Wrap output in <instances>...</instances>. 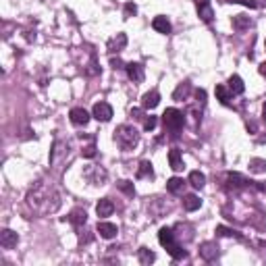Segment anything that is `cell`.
<instances>
[{"label": "cell", "mask_w": 266, "mask_h": 266, "mask_svg": "<svg viewBox=\"0 0 266 266\" xmlns=\"http://www.w3.org/2000/svg\"><path fill=\"white\" fill-rule=\"evenodd\" d=\"M196 6H198L200 19H202L204 23H212L214 11H212V6H210V0H196Z\"/></svg>", "instance_id": "ba28073f"}, {"label": "cell", "mask_w": 266, "mask_h": 266, "mask_svg": "<svg viewBox=\"0 0 266 266\" xmlns=\"http://www.w3.org/2000/svg\"><path fill=\"white\" fill-rule=\"evenodd\" d=\"M81 154H83V158H94V156H96V146H94V144L86 146V148L81 150Z\"/></svg>", "instance_id": "1f68e13d"}, {"label": "cell", "mask_w": 266, "mask_h": 266, "mask_svg": "<svg viewBox=\"0 0 266 266\" xmlns=\"http://www.w3.org/2000/svg\"><path fill=\"white\" fill-rule=\"evenodd\" d=\"M135 177H137V179H146V177L152 179V177H154L152 162H150V160H141V162H139V169H137V173H135Z\"/></svg>", "instance_id": "ffe728a7"}, {"label": "cell", "mask_w": 266, "mask_h": 266, "mask_svg": "<svg viewBox=\"0 0 266 266\" xmlns=\"http://www.w3.org/2000/svg\"><path fill=\"white\" fill-rule=\"evenodd\" d=\"M69 222H71L77 231H81L83 227H86V222H88V214H86V210H81V208H75V210L69 214Z\"/></svg>", "instance_id": "4fadbf2b"}, {"label": "cell", "mask_w": 266, "mask_h": 266, "mask_svg": "<svg viewBox=\"0 0 266 266\" xmlns=\"http://www.w3.org/2000/svg\"><path fill=\"white\" fill-rule=\"evenodd\" d=\"M169 162H171V169L177 171V173L185 169V164H183V158H181V152H179L177 148H173L171 152H169Z\"/></svg>", "instance_id": "2e32d148"}, {"label": "cell", "mask_w": 266, "mask_h": 266, "mask_svg": "<svg viewBox=\"0 0 266 266\" xmlns=\"http://www.w3.org/2000/svg\"><path fill=\"white\" fill-rule=\"evenodd\" d=\"M183 187H185V183H183V179H179V177H173V179H169V183H166V189H169L171 194H181Z\"/></svg>", "instance_id": "4316f807"}, {"label": "cell", "mask_w": 266, "mask_h": 266, "mask_svg": "<svg viewBox=\"0 0 266 266\" xmlns=\"http://www.w3.org/2000/svg\"><path fill=\"white\" fill-rule=\"evenodd\" d=\"M119 189H123L127 196H135V187L131 181H119Z\"/></svg>", "instance_id": "f1b7e54d"}, {"label": "cell", "mask_w": 266, "mask_h": 266, "mask_svg": "<svg viewBox=\"0 0 266 266\" xmlns=\"http://www.w3.org/2000/svg\"><path fill=\"white\" fill-rule=\"evenodd\" d=\"M125 46H127V36H125V33H116V38L108 42V50H111V52H121Z\"/></svg>", "instance_id": "e0dca14e"}, {"label": "cell", "mask_w": 266, "mask_h": 266, "mask_svg": "<svg viewBox=\"0 0 266 266\" xmlns=\"http://www.w3.org/2000/svg\"><path fill=\"white\" fill-rule=\"evenodd\" d=\"M258 6H266V0H260V2H258Z\"/></svg>", "instance_id": "74e56055"}, {"label": "cell", "mask_w": 266, "mask_h": 266, "mask_svg": "<svg viewBox=\"0 0 266 266\" xmlns=\"http://www.w3.org/2000/svg\"><path fill=\"white\" fill-rule=\"evenodd\" d=\"M189 183H191V187L202 189V187L206 185V177H204V173H200V171H191V173H189Z\"/></svg>", "instance_id": "cb8c5ba5"}, {"label": "cell", "mask_w": 266, "mask_h": 266, "mask_svg": "<svg viewBox=\"0 0 266 266\" xmlns=\"http://www.w3.org/2000/svg\"><path fill=\"white\" fill-rule=\"evenodd\" d=\"M216 235H221V237H241L237 231H233V229H227V227H216Z\"/></svg>", "instance_id": "f546056e"}, {"label": "cell", "mask_w": 266, "mask_h": 266, "mask_svg": "<svg viewBox=\"0 0 266 266\" xmlns=\"http://www.w3.org/2000/svg\"><path fill=\"white\" fill-rule=\"evenodd\" d=\"M162 123L169 131L177 133V131L183 129V125H185V114H183L181 111H177V108H166L164 114H162Z\"/></svg>", "instance_id": "277c9868"}, {"label": "cell", "mask_w": 266, "mask_h": 266, "mask_svg": "<svg viewBox=\"0 0 266 266\" xmlns=\"http://www.w3.org/2000/svg\"><path fill=\"white\" fill-rule=\"evenodd\" d=\"M111 65H112V69H123V61H121V58H111Z\"/></svg>", "instance_id": "d590c367"}, {"label": "cell", "mask_w": 266, "mask_h": 266, "mask_svg": "<svg viewBox=\"0 0 266 266\" xmlns=\"http://www.w3.org/2000/svg\"><path fill=\"white\" fill-rule=\"evenodd\" d=\"M158 104H160V94H158V89H150L141 96V106H144L146 111H152V108H156Z\"/></svg>", "instance_id": "7c38bea8"}, {"label": "cell", "mask_w": 266, "mask_h": 266, "mask_svg": "<svg viewBox=\"0 0 266 266\" xmlns=\"http://www.w3.org/2000/svg\"><path fill=\"white\" fill-rule=\"evenodd\" d=\"M196 98H198V104H200V106L206 104V91H204V89H198V91H196Z\"/></svg>", "instance_id": "e575fe53"}, {"label": "cell", "mask_w": 266, "mask_h": 266, "mask_svg": "<svg viewBox=\"0 0 266 266\" xmlns=\"http://www.w3.org/2000/svg\"><path fill=\"white\" fill-rule=\"evenodd\" d=\"M152 27H154L158 33H171V21L166 19V17L158 15V17H154V21H152Z\"/></svg>", "instance_id": "ac0fdd59"}, {"label": "cell", "mask_w": 266, "mask_h": 266, "mask_svg": "<svg viewBox=\"0 0 266 266\" xmlns=\"http://www.w3.org/2000/svg\"><path fill=\"white\" fill-rule=\"evenodd\" d=\"M158 241H160L162 247H166V252H169L175 260L187 258V252L181 247V244L177 241V235H175V231L171 227H162L160 231H158Z\"/></svg>", "instance_id": "7a4b0ae2"}, {"label": "cell", "mask_w": 266, "mask_h": 266, "mask_svg": "<svg viewBox=\"0 0 266 266\" xmlns=\"http://www.w3.org/2000/svg\"><path fill=\"white\" fill-rule=\"evenodd\" d=\"M19 241V235L13 231V229H2L0 231V247L2 249H13Z\"/></svg>", "instance_id": "9c48e42d"}, {"label": "cell", "mask_w": 266, "mask_h": 266, "mask_svg": "<svg viewBox=\"0 0 266 266\" xmlns=\"http://www.w3.org/2000/svg\"><path fill=\"white\" fill-rule=\"evenodd\" d=\"M229 89H231V94H233V96L244 94V89H245L244 79H241L239 75H231V77H229Z\"/></svg>", "instance_id": "d6986e66"}, {"label": "cell", "mask_w": 266, "mask_h": 266, "mask_svg": "<svg viewBox=\"0 0 266 266\" xmlns=\"http://www.w3.org/2000/svg\"><path fill=\"white\" fill-rule=\"evenodd\" d=\"M83 177H86V181L89 183V185H104V183L108 181V173L104 166H98V164H89L86 171H83Z\"/></svg>", "instance_id": "5b68a950"}, {"label": "cell", "mask_w": 266, "mask_h": 266, "mask_svg": "<svg viewBox=\"0 0 266 266\" xmlns=\"http://www.w3.org/2000/svg\"><path fill=\"white\" fill-rule=\"evenodd\" d=\"M137 258H139L141 264H152V262L156 260V254L150 252L148 247H139V249H137Z\"/></svg>", "instance_id": "d4e9b609"}, {"label": "cell", "mask_w": 266, "mask_h": 266, "mask_svg": "<svg viewBox=\"0 0 266 266\" xmlns=\"http://www.w3.org/2000/svg\"><path fill=\"white\" fill-rule=\"evenodd\" d=\"M69 119L73 125H77V127H86V125L89 123V112L86 111V108H73V111L69 112Z\"/></svg>", "instance_id": "8fae6325"}, {"label": "cell", "mask_w": 266, "mask_h": 266, "mask_svg": "<svg viewBox=\"0 0 266 266\" xmlns=\"http://www.w3.org/2000/svg\"><path fill=\"white\" fill-rule=\"evenodd\" d=\"M112 212H114V204H112L111 198H102L96 204V214L100 216V219H106V216H111Z\"/></svg>", "instance_id": "5bb4252c"}, {"label": "cell", "mask_w": 266, "mask_h": 266, "mask_svg": "<svg viewBox=\"0 0 266 266\" xmlns=\"http://www.w3.org/2000/svg\"><path fill=\"white\" fill-rule=\"evenodd\" d=\"M156 116H152V114H150V116H146V119H144V129L146 131H152L154 127H156Z\"/></svg>", "instance_id": "4dcf8cb0"}, {"label": "cell", "mask_w": 266, "mask_h": 266, "mask_svg": "<svg viewBox=\"0 0 266 266\" xmlns=\"http://www.w3.org/2000/svg\"><path fill=\"white\" fill-rule=\"evenodd\" d=\"M91 116L100 123H108L112 119V108L108 102H96L94 108H91Z\"/></svg>", "instance_id": "8992f818"}, {"label": "cell", "mask_w": 266, "mask_h": 266, "mask_svg": "<svg viewBox=\"0 0 266 266\" xmlns=\"http://www.w3.org/2000/svg\"><path fill=\"white\" fill-rule=\"evenodd\" d=\"M96 231L100 233V237H102V239H112V237H116V233H119V229H116V224L106 222V221L98 222V229H96Z\"/></svg>", "instance_id": "9a60e30c"}, {"label": "cell", "mask_w": 266, "mask_h": 266, "mask_svg": "<svg viewBox=\"0 0 266 266\" xmlns=\"http://www.w3.org/2000/svg\"><path fill=\"white\" fill-rule=\"evenodd\" d=\"M200 206H202V200H200L198 196L189 194V196H185V198H183V208H185L187 212H196Z\"/></svg>", "instance_id": "44dd1931"}, {"label": "cell", "mask_w": 266, "mask_h": 266, "mask_svg": "<svg viewBox=\"0 0 266 266\" xmlns=\"http://www.w3.org/2000/svg\"><path fill=\"white\" fill-rule=\"evenodd\" d=\"M200 256H202L206 262H214L216 258L221 256L219 244H216V241H204V244L200 245Z\"/></svg>", "instance_id": "52a82bcc"}, {"label": "cell", "mask_w": 266, "mask_h": 266, "mask_svg": "<svg viewBox=\"0 0 266 266\" xmlns=\"http://www.w3.org/2000/svg\"><path fill=\"white\" fill-rule=\"evenodd\" d=\"M125 71H127V77L133 83H141L144 81V65L141 63H129L125 65Z\"/></svg>", "instance_id": "30bf717a"}, {"label": "cell", "mask_w": 266, "mask_h": 266, "mask_svg": "<svg viewBox=\"0 0 266 266\" xmlns=\"http://www.w3.org/2000/svg\"><path fill=\"white\" fill-rule=\"evenodd\" d=\"M231 2L245 4V6H249V8H258V2H256V0H231Z\"/></svg>", "instance_id": "836d02e7"}, {"label": "cell", "mask_w": 266, "mask_h": 266, "mask_svg": "<svg viewBox=\"0 0 266 266\" xmlns=\"http://www.w3.org/2000/svg\"><path fill=\"white\" fill-rule=\"evenodd\" d=\"M189 91H191V83H189V81H183L181 86L173 91V98L177 100V102H183V100H187Z\"/></svg>", "instance_id": "7402d4cb"}, {"label": "cell", "mask_w": 266, "mask_h": 266, "mask_svg": "<svg viewBox=\"0 0 266 266\" xmlns=\"http://www.w3.org/2000/svg\"><path fill=\"white\" fill-rule=\"evenodd\" d=\"M233 27H235L237 31L249 29V27H252V19L245 17V15H237V17H233Z\"/></svg>", "instance_id": "603a6c76"}, {"label": "cell", "mask_w": 266, "mask_h": 266, "mask_svg": "<svg viewBox=\"0 0 266 266\" xmlns=\"http://www.w3.org/2000/svg\"><path fill=\"white\" fill-rule=\"evenodd\" d=\"M114 141L123 152H129L139 144V131L133 125H119L114 129Z\"/></svg>", "instance_id": "3957f363"}, {"label": "cell", "mask_w": 266, "mask_h": 266, "mask_svg": "<svg viewBox=\"0 0 266 266\" xmlns=\"http://www.w3.org/2000/svg\"><path fill=\"white\" fill-rule=\"evenodd\" d=\"M249 169H252V173H264L266 171V160H262V158H254V160L249 162Z\"/></svg>", "instance_id": "83f0119b"}, {"label": "cell", "mask_w": 266, "mask_h": 266, "mask_svg": "<svg viewBox=\"0 0 266 266\" xmlns=\"http://www.w3.org/2000/svg\"><path fill=\"white\" fill-rule=\"evenodd\" d=\"M260 73H262L264 77H266V63H262V65H260Z\"/></svg>", "instance_id": "8d00e7d4"}, {"label": "cell", "mask_w": 266, "mask_h": 266, "mask_svg": "<svg viewBox=\"0 0 266 266\" xmlns=\"http://www.w3.org/2000/svg\"><path fill=\"white\" fill-rule=\"evenodd\" d=\"M216 96H219L221 104H224V106H229V104H231L233 94H231V89H227L224 86H216Z\"/></svg>", "instance_id": "484cf974"}, {"label": "cell", "mask_w": 266, "mask_h": 266, "mask_svg": "<svg viewBox=\"0 0 266 266\" xmlns=\"http://www.w3.org/2000/svg\"><path fill=\"white\" fill-rule=\"evenodd\" d=\"M27 206L36 214L48 216V214H52V212H56L58 208H61V196H58V191L50 185V183L40 181V183H36V185L29 189Z\"/></svg>", "instance_id": "6da1fadb"}, {"label": "cell", "mask_w": 266, "mask_h": 266, "mask_svg": "<svg viewBox=\"0 0 266 266\" xmlns=\"http://www.w3.org/2000/svg\"><path fill=\"white\" fill-rule=\"evenodd\" d=\"M135 13H137V6L133 4V2L125 4V17H131V15H135Z\"/></svg>", "instance_id": "d6a6232c"}]
</instances>
